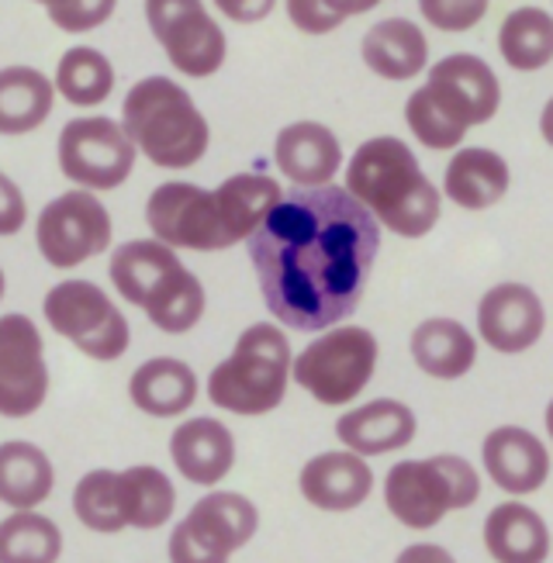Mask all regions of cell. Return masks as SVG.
Listing matches in <instances>:
<instances>
[{
  "mask_svg": "<svg viewBox=\"0 0 553 563\" xmlns=\"http://www.w3.org/2000/svg\"><path fill=\"white\" fill-rule=\"evenodd\" d=\"M111 284L163 332H187L204 314V287L163 239H132L111 253Z\"/></svg>",
  "mask_w": 553,
  "mask_h": 563,
  "instance_id": "obj_3",
  "label": "cell"
},
{
  "mask_svg": "<svg viewBox=\"0 0 553 563\" xmlns=\"http://www.w3.org/2000/svg\"><path fill=\"white\" fill-rule=\"evenodd\" d=\"M146 21L166 59L184 77L204 80L225 63V32L201 0H146Z\"/></svg>",
  "mask_w": 553,
  "mask_h": 563,
  "instance_id": "obj_11",
  "label": "cell"
},
{
  "mask_svg": "<svg viewBox=\"0 0 553 563\" xmlns=\"http://www.w3.org/2000/svg\"><path fill=\"white\" fill-rule=\"evenodd\" d=\"M377 371V339L367 329H332L295 360V380L322 405H350Z\"/></svg>",
  "mask_w": 553,
  "mask_h": 563,
  "instance_id": "obj_8",
  "label": "cell"
},
{
  "mask_svg": "<svg viewBox=\"0 0 553 563\" xmlns=\"http://www.w3.org/2000/svg\"><path fill=\"white\" fill-rule=\"evenodd\" d=\"M174 467L190 484H219L235 463V439L219 419H190L170 435Z\"/></svg>",
  "mask_w": 553,
  "mask_h": 563,
  "instance_id": "obj_20",
  "label": "cell"
},
{
  "mask_svg": "<svg viewBox=\"0 0 553 563\" xmlns=\"http://www.w3.org/2000/svg\"><path fill=\"white\" fill-rule=\"evenodd\" d=\"M540 135L553 145V97H550L546 108H543V114H540Z\"/></svg>",
  "mask_w": 553,
  "mask_h": 563,
  "instance_id": "obj_41",
  "label": "cell"
},
{
  "mask_svg": "<svg viewBox=\"0 0 553 563\" xmlns=\"http://www.w3.org/2000/svg\"><path fill=\"white\" fill-rule=\"evenodd\" d=\"M246 242L270 314L287 329L316 332L356 311L380 229L364 201L322 184L287 190Z\"/></svg>",
  "mask_w": 553,
  "mask_h": 563,
  "instance_id": "obj_1",
  "label": "cell"
},
{
  "mask_svg": "<svg viewBox=\"0 0 553 563\" xmlns=\"http://www.w3.org/2000/svg\"><path fill=\"white\" fill-rule=\"evenodd\" d=\"M412 356L422 374L436 380H456L474 366L477 342L453 318H429L412 332Z\"/></svg>",
  "mask_w": 553,
  "mask_h": 563,
  "instance_id": "obj_27",
  "label": "cell"
},
{
  "mask_svg": "<svg viewBox=\"0 0 553 563\" xmlns=\"http://www.w3.org/2000/svg\"><path fill=\"white\" fill-rule=\"evenodd\" d=\"M77 519L93 532H122V505H118V474L114 471H90L80 477L74 492Z\"/></svg>",
  "mask_w": 553,
  "mask_h": 563,
  "instance_id": "obj_34",
  "label": "cell"
},
{
  "mask_svg": "<svg viewBox=\"0 0 553 563\" xmlns=\"http://www.w3.org/2000/svg\"><path fill=\"white\" fill-rule=\"evenodd\" d=\"M49 395L45 342L25 314H0V415L29 419Z\"/></svg>",
  "mask_w": 553,
  "mask_h": 563,
  "instance_id": "obj_14",
  "label": "cell"
},
{
  "mask_svg": "<svg viewBox=\"0 0 553 563\" xmlns=\"http://www.w3.org/2000/svg\"><path fill=\"white\" fill-rule=\"evenodd\" d=\"M274 159L280 174L298 187H322L343 163V145L319 121H295L280 129L274 142Z\"/></svg>",
  "mask_w": 553,
  "mask_h": 563,
  "instance_id": "obj_18",
  "label": "cell"
},
{
  "mask_svg": "<svg viewBox=\"0 0 553 563\" xmlns=\"http://www.w3.org/2000/svg\"><path fill=\"white\" fill-rule=\"evenodd\" d=\"M485 467L505 495H533L550 474V453L533 432L501 426L485 439Z\"/></svg>",
  "mask_w": 553,
  "mask_h": 563,
  "instance_id": "obj_17",
  "label": "cell"
},
{
  "mask_svg": "<svg viewBox=\"0 0 553 563\" xmlns=\"http://www.w3.org/2000/svg\"><path fill=\"white\" fill-rule=\"evenodd\" d=\"M491 0H419L422 18L440 32H467L488 14Z\"/></svg>",
  "mask_w": 553,
  "mask_h": 563,
  "instance_id": "obj_37",
  "label": "cell"
},
{
  "mask_svg": "<svg viewBox=\"0 0 553 563\" xmlns=\"http://www.w3.org/2000/svg\"><path fill=\"white\" fill-rule=\"evenodd\" d=\"M56 90L74 108H98L114 90V66L101 48L74 45L56 66Z\"/></svg>",
  "mask_w": 553,
  "mask_h": 563,
  "instance_id": "obj_32",
  "label": "cell"
},
{
  "mask_svg": "<svg viewBox=\"0 0 553 563\" xmlns=\"http://www.w3.org/2000/svg\"><path fill=\"white\" fill-rule=\"evenodd\" d=\"M498 53L519 73L553 63V14L543 8H516L498 29Z\"/></svg>",
  "mask_w": 553,
  "mask_h": 563,
  "instance_id": "obj_31",
  "label": "cell"
},
{
  "mask_svg": "<svg viewBox=\"0 0 553 563\" xmlns=\"http://www.w3.org/2000/svg\"><path fill=\"white\" fill-rule=\"evenodd\" d=\"M135 150L139 145L118 121L104 114L74 118L59 135V169L77 187L114 190L129 180Z\"/></svg>",
  "mask_w": 553,
  "mask_h": 563,
  "instance_id": "obj_9",
  "label": "cell"
},
{
  "mask_svg": "<svg viewBox=\"0 0 553 563\" xmlns=\"http://www.w3.org/2000/svg\"><path fill=\"white\" fill-rule=\"evenodd\" d=\"M461 129L485 125L498 114L501 84L495 69L467 53H453L429 69V80L422 87Z\"/></svg>",
  "mask_w": 553,
  "mask_h": 563,
  "instance_id": "obj_15",
  "label": "cell"
},
{
  "mask_svg": "<svg viewBox=\"0 0 553 563\" xmlns=\"http://www.w3.org/2000/svg\"><path fill=\"white\" fill-rule=\"evenodd\" d=\"M346 190L395 235L419 239L440 222V190L401 139L380 135L360 145L346 169Z\"/></svg>",
  "mask_w": 553,
  "mask_h": 563,
  "instance_id": "obj_2",
  "label": "cell"
},
{
  "mask_svg": "<svg viewBox=\"0 0 553 563\" xmlns=\"http://www.w3.org/2000/svg\"><path fill=\"white\" fill-rule=\"evenodd\" d=\"M118 505H122L125 526L159 529L170 522L177 508V492L170 477L156 467H129L118 474Z\"/></svg>",
  "mask_w": 553,
  "mask_h": 563,
  "instance_id": "obj_30",
  "label": "cell"
},
{
  "mask_svg": "<svg viewBox=\"0 0 553 563\" xmlns=\"http://www.w3.org/2000/svg\"><path fill=\"white\" fill-rule=\"evenodd\" d=\"M443 190L453 205L485 211L498 205L509 190V163L491 150H461L446 166Z\"/></svg>",
  "mask_w": 553,
  "mask_h": 563,
  "instance_id": "obj_25",
  "label": "cell"
},
{
  "mask_svg": "<svg viewBox=\"0 0 553 563\" xmlns=\"http://www.w3.org/2000/svg\"><path fill=\"white\" fill-rule=\"evenodd\" d=\"M259 526V511L246 495H204L170 536V560L177 563H222L243 550Z\"/></svg>",
  "mask_w": 553,
  "mask_h": 563,
  "instance_id": "obj_10",
  "label": "cell"
},
{
  "mask_svg": "<svg viewBox=\"0 0 553 563\" xmlns=\"http://www.w3.org/2000/svg\"><path fill=\"white\" fill-rule=\"evenodd\" d=\"M4 290H8V280H4V271H0V298H4Z\"/></svg>",
  "mask_w": 553,
  "mask_h": 563,
  "instance_id": "obj_43",
  "label": "cell"
},
{
  "mask_svg": "<svg viewBox=\"0 0 553 563\" xmlns=\"http://www.w3.org/2000/svg\"><path fill=\"white\" fill-rule=\"evenodd\" d=\"M485 547L498 563H540L550 553V532L529 505L505 501L485 522Z\"/></svg>",
  "mask_w": 553,
  "mask_h": 563,
  "instance_id": "obj_26",
  "label": "cell"
},
{
  "mask_svg": "<svg viewBox=\"0 0 553 563\" xmlns=\"http://www.w3.org/2000/svg\"><path fill=\"white\" fill-rule=\"evenodd\" d=\"M118 0H45V11L56 29L69 35H84L101 29V24L114 14Z\"/></svg>",
  "mask_w": 553,
  "mask_h": 563,
  "instance_id": "obj_36",
  "label": "cell"
},
{
  "mask_svg": "<svg viewBox=\"0 0 553 563\" xmlns=\"http://www.w3.org/2000/svg\"><path fill=\"white\" fill-rule=\"evenodd\" d=\"M56 471L49 456L38 446L21 443H0V501L11 508H38L53 495Z\"/></svg>",
  "mask_w": 553,
  "mask_h": 563,
  "instance_id": "obj_29",
  "label": "cell"
},
{
  "mask_svg": "<svg viewBox=\"0 0 553 563\" xmlns=\"http://www.w3.org/2000/svg\"><path fill=\"white\" fill-rule=\"evenodd\" d=\"M35 242L45 263L56 271H74L90 256H101L111 246V214L108 208L84 190H66L38 214Z\"/></svg>",
  "mask_w": 553,
  "mask_h": 563,
  "instance_id": "obj_12",
  "label": "cell"
},
{
  "mask_svg": "<svg viewBox=\"0 0 553 563\" xmlns=\"http://www.w3.org/2000/svg\"><path fill=\"white\" fill-rule=\"evenodd\" d=\"M477 495V471L464 456L401 460L384 481L388 511L408 529H432L446 511L474 505Z\"/></svg>",
  "mask_w": 553,
  "mask_h": 563,
  "instance_id": "obj_6",
  "label": "cell"
},
{
  "mask_svg": "<svg viewBox=\"0 0 553 563\" xmlns=\"http://www.w3.org/2000/svg\"><path fill=\"white\" fill-rule=\"evenodd\" d=\"M4 184H8V177H4V174H0V187H4Z\"/></svg>",
  "mask_w": 553,
  "mask_h": 563,
  "instance_id": "obj_44",
  "label": "cell"
},
{
  "mask_svg": "<svg viewBox=\"0 0 553 563\" xmlns=\"http://www.w3.org/2000/svg\"><path fill=\"white\" fill-rule=\"evenodd\" d=\"M146 222L156 239L174 250L214 253L229 250L232 239L222 225V211L214 194L198 184H159L146 205Z\"/></svg>",
  "mask_w": 553,
  "mask_h": 563,
  "instance_id": "obj_13",
  "label": "cell"
},
{
  "mask_svg": "<svg viewBox=\"0 0 553 563\" xmlns=\"http://www.w3.org/2000/svg\"><path fill=\"white\" fill-rule=\"evenodd\" d=\"M129 395L139 411L153 419H174L198 401V377L195 371L174 356L146 360L129 380Z\"/></svg>",
  "mask_w": 553,
  "mask_h": 563,
  "instance_id": "obj_22",
  "label": "cell"
},
{
  "mask_svg": "<svg viewBox=\"0 0 553 563\" xmlns=\"http://www.w3.org/2000/svg\"><path fill=\"white\" fill-rule=\"evenodd\" d=\"M325 4L335 11V14H343V18H353V14H367L374 11L380 0H325Z\"/></svg>",
  "mask_w": 553,
  "mask_h": 563,
  "instance_id": "obj_40",
  "label": "cell"
},
{
  "mask_svg": "<svg viewBox=\"0 0 553 563\" xmlns=\"http://www.w3.org/2000/svg\"><path fill=\"white\" fill-rule=\"evenodd\" d=\"M122 125L139 145V153H146L150 163L166 169L195 166L211 142L208 121L198 111L195 97L166 77H146L129 90L122 104Z\"/></svg>",
  "mask_w": 553,
  "mask_h": 563,
  "instance_id": "obj_4",
  "label": "cell"
},
{
  "mask_svg": "<svg viewBox=\"0 0 553 563\" xmlns=\"http://www.w3.org/2000/svg\"><path fill=\"white\" fill-rule=\"evenodd\" d=\"M364 63L380 80H412L429 59V42L422 29L408 18L377 21L364 35Z\"/></svg>",
  "mask_w": 553,
  "mask_h": 563,
  "instance_id": "obj_23",
  "label": "cell"
},
{
  "mask_svg": "<svg viewBox=\"0 0 553 563\" xmlns=\"http://www.w3.org/2000/svg\"><path fill=\"white\" fill-rule=\"evenodd\" d=\"M45 322L90 360H118L129 350V322L90 280H63L45 294Z\"/></svg>",
  "mask_w": 553,
  "mask_h": 563,
  "instance_id": "obj_7",
  "label": "cell"
},
{
  "mask_svg": "<svg viewBox=\"0 0 553 563\" xmlns=\"http://www.w3.org/2000/svg\"><path fill=\"white\" fill-rule=\"evenodd\" d=\"M543 325H546L543 301L526 284H498L477 305L480 339L505 356L526 353L543 335Z\"/></svg>",
  "mask_w": 553,
  "mask_h": 563,
  "instance_id": "obj_16",
  "label": "cell"
},
{
  "mask_svg": "<svg viewBox=\"0 0 553 563\" xmlns=\"http://www.w3.org/2000/svg\"><path fill=\"white\" fill-rule=\"evenodd\" d=\"M38 4H45V0H38Z\"/></svg>",
  "mask_w": 553,
  "mask_h": 563,
  "instance_id": "obj_45",
  "label": "cell"
},
{
  "mask_svg": "<svg viewBox=\"0 0 553 563\" xmlns=\"http://www.w3.org/2000/svg\"><path fill=\"white\" fill-rule=\"evenodd\" d=\"M63 556V532L35 508H14L0 522V563H53Z\"/></svg>",
  "mask_w": 553,
  "mask_h": 563,
  "instance_id": "obj_33",
  "label": "cell"
},
{
  "mask_svg": "<svg viewBox=\"0 0 553 563\" xmlns=\"http://www.w3.org/2000/svg\"><path fill=\"white\" fill-rule=\"evenodd\" d=\"M56 80L35 66L0 69V135H29L53 114Z\"/></svg>",
  "mask_w": 553,
  "mask_h": 563,
  "instance_id": "obj_24",
  "label": "cell"
},
{
  "mask_svg": "<svg viewBox=\"0 0 553 563\" xmlns=\"http://www.w3.org/2000/svg\"><path fill=\"white\" fill-rule=\"evenodd\" d=\"M291 374V342L277 325H250L229 360L208 377V398L235 415H267L284 401Z\"/></svg>",
  "mask_w": 553,
  "mask_h": 563,
  "instance_id": "obj_5",
  "label": "cell"
},
{
  "mask_svg": "<svg viewBox=\"0 0 553 563\" xmlns=\"http://www.w3.org/2000/svg\"><path fill=\"white\" fill-rule=\"evenodd\" d=\"M287 18H291V24L305 35H329L346 21L343 14H335L325 0H287Z\"/></svg>",
  "mask_w": 553,
  "mask_h": 563,
  "instance_id": "obj_38",
  "label": "cell"
},
{
  "mask_svg": "<svg viewBox=\"0 0 553 563\" xmlns=\"http://www.w3.org/2000/svg\"><path fill=\"white\" fill-rule=\"evenodd\" d=\"M374 492V471L360 453H322L305 463L301 495L322 511H350Z\"/></svg>",
  "mask_w": 553,
  "mask_h": 563,
  "instance_id": "obj_19",
  "label": "cell"
},
{
  "mask_svg": "<svg viewBox=\"0 0 553 563\" xmlns=\"http://www.w3.org/2000/svg\"><path fill=\"white\" fill-rule=\"evenodd\" d=\"M335 435L360 456H380V453H391L412 443L416 415L401 401L380 398L356 411H346L343 419L335 422Z\"/></svg>",
  "mask_w": 553,
  "mask_h": 563,
  "instance_id": "obj_21",
  "label": "cell"
},
{
  "mask_svg": "<svg viewBox=\"0 0 553 563\" xmlns=\"http://www.w3.org/2000/svg\"><path fill=\"white\" fill-rule=\"evenodd\" d=\"M405 118H408V129H412V135L425 145V150H453V145H461L467 135V129L456 125V121L432 101L422 87L408 97Z\"/></svg>",
  "mask_w": 553,
  "mask_h": 563,
  "instance_id": "obj_35",
  "label": "cell"
},
{
  "mask_svg": "<svg viewBox=\"0 0 553 563\" xmlns=\"http://www.w3.org/2000/svg\"><path fill=\"white\" fill-rule=\"evenodd\" d=\"M274 4H277V0H214V8H219L235 24H256V21H263L274 11Z\"/></svg>",
  "mask_w": 553,
  "mask_h": 563,
  "instance_id": "obj_39",
  "label": "cell"
},
{
  "mask_svg": "<svg viewBox=\"0 0 553 563\" xmlns=\"http://www.w3.org/2000/svg\"><path fill=\"white\" fill-rule=\"evenodd\" d=\"M546 432H550V439H553V401H550V408H546Z\"/></svg>",
  "mask_w": 553,
  "mask_h": 563,
  "instance_id": "obj_42",
  "label": "cell"
},
{
  "mask_svg": "<svg viewBox=\"0 0 553 563\" xmlns=\"http://www.w3.org/2000/svg\"><path fill=\"white\" fill-rule=\"evenodd\" d=\"M280 198H284L280 184L263 174H235L214 190V201H219L222 225L232 239V246L250 239Z\"/></svg>",
  "mask_w": 553,
  "mask_h": 563,
  "instance_id": "obj_28",
  "label": "cell"
}]
</instances>
